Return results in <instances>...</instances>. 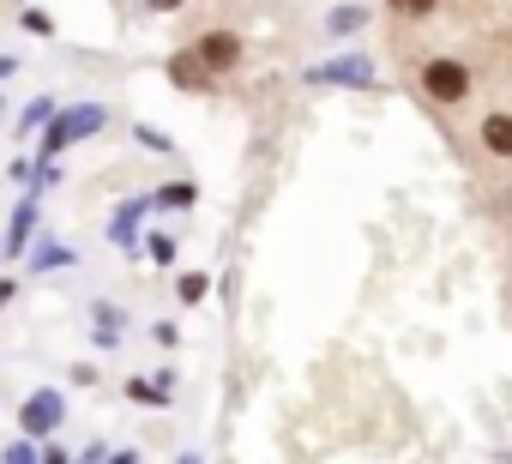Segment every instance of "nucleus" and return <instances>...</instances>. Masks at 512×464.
Instances as JSON below:
<instances>
[{"label": "nucleus", "instance_id": "12", "mask_svg": "<svg viewBox=\"0 0 512 464\" xmlns=\"http://www.w3.org/2000/svg\"><path fill=\"white\" fill-rule=\"evenodd\" d=\"M13 302V278H0V308H7Z\"/></svg>", "mask_w": 512, "mask_h": 464}, {"label": "nucleus", "instance_id": "7", "mask_svg": "<svg viewBox=\"0 0 512 464\" xmlns=\"http://www.w3.org/2000/svg\"><path fill=\"white\" fill-rule=\"evenodd\" d=\"M31 223H37V205H19V217H13V236H7V248H13V254L25 248V236H31Z\"/></svg>", "mask_w": 512, "mask_h": 464}, {"label": "nucleus", "instance_id": "3", "mask_svg": "<svg viewBox=\"0 0 512 464\" xmlns=\"http://www.w3.org/2000/svg\"><path fill=\"white\" fill-rule=\"evenodd\" d=\"M97 127H103V109H73V115H55V127H49L43 151H61V145H73L79 133H97Z\"/></svg>", "mask_w": 512, "mask_h": 464}, {"label": "nucleus", "instance_id": "8", "mask_svg": "<svg viewBox=\"0 0 512 464\" xmlns=\"http://www.w3.org/2000/svg\"><path fill=\"white\" fill-rule=\"evenodd\" d=\"M386 7H392L398 19H428V13L440 7V0H386Z\"/></svg>", "mask_w": 512, "mask_h": 464}, {"label": "nucleus", "instance_id": "11", "mask_svg": "<svg viewBox=\"0 0 512 464\" xmlns=\"http://www.w3.org/2000/svg\"><path fill=\"white\" fill-rule=\"evenodd\" d=\"M151 338H157V344H163V350H169V344H175V338H181V332H175V320H157V326H151Z\"/></svg>", "mask_w": 512, "mask_h": 464}, {"label": "nucleus", "instance_id": "9", "mask_svg": "<svg viewBox=\"0 0 512 464\" xmlns=\"http://www.w3.org/2000/svg\"><path fill=\"white\" fill-rule=\"evenodd\" d=\"M205 284H211L205 272H187V278H181V302H205Z\"/></svg>", "mask_w": 512, "mask_h": 464}, {"label": "nucleus", "instance_id": "10", "mask_svg": "<svg viewBox=\"0 0 512 464\" xmlns=\"http://www.w3.org/2000/svg\"><path fill=\"white\" fill-rule=\"evenodd\" d=\"M163 205H193V181H169L163 187Z\"/></svg>", "mask_w": 512, "mask_h": 464}, {"label": "nucleus", "instance_id": "1", "mask_svg": "<svg viewBox=\"0 0 512 464\" xmlns=\"http://www.w3.org/2000/svg\"><path fill=\"white\" fill-rule=\"evenodd\" d=\"M422 97L428 103H440V109H458V103H470V67L464 61H452V55H434L428 67H422Z\"/></svg>", "mask_w": 512, "mask_h": 464}, {"label": "nucleus", "instance_id": "4", "mask_svg": "<svg viewBox=\"0 0 512 464\" xmlns=\"http://www.w3.org/2000/svg\"><path fill=\"white\" fill-rule=\"evenodd\" d=\"M476 139H482V151H488V157H500V163H512V115H506V109H494V115H482V127H476Z\"/></svg>", "mask_w": 512, "mask_h": 464}, {"label": "nucleus", "instance_id": "13", "mask_svg": "<svg viewBox=\"0 0 512 464\" xmlns=\"http://www.w3.org/2000/svg\"><path fill=\"white\" fill-rule=\"evenodd\" d=\"M151 7H157V13H169V7H181V0H151Z\"/></svg>", "mask_w": 512, "mask_h": 464}, {"label": "nucleus", "instance_id": "6", "mask_svg": "<svg viewBox=\"0 0 512 464\" xmlns=\"http://www.w3.org/2000/svg\"><path fill=\"white\" fill-rule=\"evenodd\" d=\"M61 422V398L55 392H37L31 404H25V434H49Z\"/></svg>", "mask_w": 512, "mask_h": 464}, {"label": "nucleus", "instance_id": "5", "mask_svg": "<svg viewBox=\"0 0 512 464\" xmlns=\"http://www.w3.org/2000/svg\"><path fill=\"white\" fill-rule=\"evenodd\" d=\"M169 79H175V91H211V73H205V61L193 49L169 61Z\"/></svg>", "mask_w": 512, "mask_h": 464}, {"label": "nucleus", "instance_id": "2", "mask_svg": "<svg viewBox=\"0 0 512 464\" xmlns=\"http://www.w3.org/2000/svg\"><path fill=\"white\" fill-rule=\"evenodd\" d=\"M193 55L205 61L211 79H217V73H235V67H241V37H235V31H205V37L193 43Z\"/></svg>", "mask_w": 512, "mask_h": 464}, {"label": "nucleus", "instance_id": "14", "mask_svg": "<svg viewBox=\"0 0 512 464\" xmlns=\"http://www.w3.org/2000/svg\"><path fill=\"white\" fill-rule=\"evenodd\" d=\"M43 464H67V458H61V452H49V458H43Z\"/></svg>", "mask_w": 512, "mask_h": 464}]
</instances>
